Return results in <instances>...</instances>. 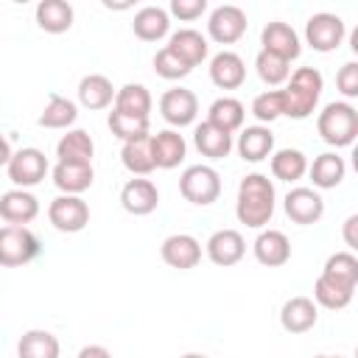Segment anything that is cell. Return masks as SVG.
<instances>
[{
	"instance_id": "cell-1",
	"label": "cell",
	"mask_w": 358,
	"mask_h": 358,
	"mask_svg": "<svg viewBox=\"0 0 358 358\" xmlns=\"http://www.w3.org/2000/svg\"><path fill=\"white\" fill-rule=\"evenodd\" d=\"M274 204H277V193H274V182L266 173H246L238 185V201H235V215L241 224L252 227V229H263L271 215H274Z\"/></svg>"
},
{
	"instance_id": "cell-2",
	"label": "cell",
	"mask_w": 358,
	"mask_h": 358,
	"mask_svg": "<svg viewBox=\"0 0 358 358\" xmlns=\"http://www.w3.org/2000/svg\"><path fill=\"white\" fill-rule=\"evenodd\" d=\"M324 90V78L316 67H299L291 73V81L282 87V98H285V117L294 120H305L316 112L319 98Z\"/></svg>"
},
{
	"instance_id": "cell-3",
	"label": "cell",
	"mask_w": 358,
	"mask_h": 358,
	"mask_svg": "<svg viewBox=\"0 0 358 358\" xmlns=\"http://www.w3.org/2000/svg\"><path fill=\"white\" fill-rule=\"evenodd\" d=\"M316 129H319L322 140L333 148L355 145L358 143V109L347 101H330L319 112Z\"/></svg>"
},
{
	"instance_id": "cell-4",
	"label": "cell",
	"mask_w": 358,
	"mask_h": 358,
	"mask_svg": "<svg viewBox=\"0 0 358 358\" xmlns=\"http://www.w3.org/2000/svg\"><path fill=\"white\" fill-rule=\"evenodd\" d=\"M179 193L185 201L207 207L221 196V176L213 165H190L179 176Z\"/></svg>"
},
{
	"instance_id": "cell-5",
	"label": "cell",
	"mask_w": 358,
	"mask_h": 358,
	"mask_svg": "<svg viewBox=\"0 0 358 358\" xmlns=\"http://www.w3.org/2000/svg\"><path fill=\"white\" fill-rule=\"evenodd\" d=\"M36 255H39V238L28 227L6 224L0 229V266L17 268L31 263Z\"/></svg>"
},
{
	"instance_id": "cell-6",
	"label": "cell",
	"mask_w": 358,
	"mask_h": 358,
	"mask_svg": "<svg viewBox=\"0 0 358 358\" xmlns=\"http://www.w3.org/2000/svg\"><path fill=\"white\" fill-rule=\"evenodd\" d=\"M347 36V28H344V20L338 14H330V11H319L313 17H308L305 22V42L316 50V53H330L336 50Z\"/></svg>"
},
{
	"instance_id": "cell-7",
	"label": "cell",
	"mask_w": 358,
	"mask_h": 358,
	"mask_svg": "<svg viewBox=\"0 0 358 358\" xmlns=\"http://www.w3.org/2000/svg\"><path fill=\"white\" fill-rule=\"evenodd\" d=\"M246 25H249L246 11L241 6H232V3H224V6L213 8L210 17H207V34L218 45H235L246 34Z\"/></svg>"
},
{
	"instance_id": "cell-8",
	"label": "cell",
	"mask_w": 358,
	"mask_h": 358,
	"mask_svg": "<svg viewBox=\"0 0 358 358\" xmlns=\"http://www.w3.org/2000/svg\"><path fill=\"white\" fill-rule=\"evenodd\" d=\"M48 218L59 232H81L90 224V204L81 196H56L48 204Z\"/></svg>"
},
{
	"instance_id": "cell-9",
	"label": "cell",
	"mask_w": 358,
	"mask_h": 358,
	"mask_svg": "<svg viewBox=\"0 0 358 358\" xmlns=\"http://www.w3.org/2000/svg\"><path fill=\"white\" fill-rule=\"evenodd\" d=\"M48 171H50L48 157H45L39 148H20V151L11 157V162L6 165L8 179H11L17 187H22V190L39 185V182L48 176Z\"/></svg>"
},
{
	"instance_id": "cell-10",
	"label": "cell",
	"mask_w": 358,
	"mask_h": 358,
	"mask_svg": "<svg viewBox=\"0 0 358 358\" xmlns=\"http://www.w3.org/2000/svg\"><path fill=\"white\" fill-rule=\"evenodd\" d=\"M159 115L165 117V123L182 129V126H190L199 115V98L193 90L187 87H171L162 92L159 98Z\"/></svg>"
},
{
	"instance_id": "cell-11",
	"label": "cell",
	"mask_w": 358,
	"mask_h": 358,
	"mask_svg": "<svg viewBox=\"0 0 358 358\" xmlns=\"http://www.w3.org/2000/svg\"><path fill=\"white\" fill-rule=\"evenodd\" d=\"M282 210L294 224L310 227L324 215V199L313 187H291L282 199Z\"/></svg>"
},
{
	"instance_id": "cell-12",
	"label": "cell",
	"mask_w": 358,
	"mask_h": 358,
	"mask_svg": "<svg viewBox=\"0 0 358 358\" xmlns=\"http://www.w3.org/2000/svg\"><path fill=\"white\" fill-rule=\"evenodd\" d=\"M260 45H263L260 50H268V53H274V56H280L285 62H294L302 53L299 34L282 20H274L260 31Z\"/></svg>"
},
{
	"instance_id": "cell-13",
	"label": "cell",
	"mask_w": 358,
	"mask_h": 358,
	"mask_svg": "<svg viewBox=\"0 0 358 358\" xmlns=\"http://www.w3.org/2000/svg\"><path fill=\"white\" fill-rule=\"evenodd\" d=\"M159 255H162V260L171 268L187 271V268H196L199 266V260H201V243L193 235H187V232H176V235H168L162 241Z\"/></svg>"
},
{
	"instance_id": "cell-14",
	"label": "cell",
	"mask_w": 358,
	"mask_h": 358,
	"mask_svg": "<svg viewBox=\"0 0 358 358\" xmlns=\"http://www.w3.org/2000/svg\"><path fill=\"white\" fill-rule=\"evenodd\" d=\"M204 252H207V257L215 263V266H235V263H241L243 260V255H246V241H243V235L238 232V229H218V232H213L210 238H207V243H204Z\"/></svg>"
},
{
	"instance_id": "cell-15",
	"label": "cell",
	"mask_w": 358,
	"mask_h": 358,
	"mask_svg": "<svg viewBox=\"0 0 358 358\" xmlns=\"http://www.w3.org/2000/svg\"><path fill=\"white\" fill-rule=\"evenodd\" d=\"M120 204L129 215H148L157 210L159 204V190L151 179L145 176H137V179H129L123 187H120Z\"/></svg>"
},
{
	"instance_id": "cell-16",
	"label": "cell",
	"mask_w": 358,
	"mask_h": 358,
	"mask_svg": "<svg viewBox=\"0 0 358 358\" xmlns=\"http://www.w3.org/2000/svg\"><path fill=\"white\" fill-rule=\"evenodd\" d=\"M36 215H39V201H36L34 193H28L22 187H14V190H6L0 196V218L6 224L28 227Z\"/></svg>"
},
{
	"instance_id": "cell-17",
	"label": "cell",
	"mask_w": 358,
	"mask_h": 358,
	"mask_svg": "<svg viewBox=\"0 0 358 358\" xmlns=\"http://www.w3.org/2000/svg\"><path fill=\"white\" fill-rule=\"evenodd\" d=\"M319 319V305L310 296H291L280 308V324L285 333H308Z\"/></svg>"
},
{
	"instance_id": "cell-18",
	"label": "cell",
	"mask_w": 358,
	"mask_h": 358,
	"mask_svg": "<svg viewBox=\"0 0 358 358\" xmlns=\"http://www.w3.org/2000/svg\"><path fill=\"white\" fill-rule=\"evenodd\" d=\"M252 249H255L257 263H263L268 268H280V266H285L291 260V241L280 229H260V235L255 238Z\"/></svg>"
},
{
	"instance_id": "cell-19",
	"label": "cell",
	"mask_w": 358,
	"mask_h": 358,
	"mask_svg": "<svg viewBox=\"0 0 358 358\" xmlns=\"http://www.w3.org/2000/svg\"><path fill=\"white\" fill-rule=\"evenodd\" d=\"M210 81L218 90H238L246 81V64L235 50H221L210 59Z\"/></svg>"
},
{
	"instance_id": "cell-20",
	"label": "cell",
	"mask_w": 358,
	"mask_h": 358,
	"mask_svg": "<svg viewBox=\"0 0 358 358\" xmlns=\"http://www.w3.org/2000/svg\"><path fill=\"white\" fill-rule=\"evenodd\" d=\"M235 148L243 162H263L274 154V134L268 126H246L241 129Z\"/></svg>"
},
{
	"instance_id": "cell-21",
	"label": "cell",
	"mask_w": 358,
	"mask_h": 358,
	"mask_svg": "<svg viewBox=\"0 0 358 358\" xmlns=\"http://www.w3.org/2000/svg\"><path fill=\"white\" fill-rule=\"evenodd\" d=\"M95 171L87 162H56L53 168V185L64 193V196H81L84 190L92 187Z\"/></svg>"
},
{
	"instance_id": "cell-22",
	"label": "cell",
	"mask_w": 358,
	"mask_h": 358,
	"mask_svg": "<svg viewBox=\"0 0 358 358\" xmlns=\"http://www.w3.org/2000/svg\"><path fill=\"white\" fill-rule=\"evenodd\" d=\"M131 31L143 42H159L171 31V14L159 6H143L131 20Z\"/></svg>"
},
{
	"instance_id": "cell-23",
	"label": "cell",
	"mask_w": 358,
	"mask_h": 358,
	"mask_svg": "<svg viewBox=\"0 0 358 358\" xmlns=\"http://www.w3.org/2000/svg\"><path fill=\"white\" fill-rule=\"evenodd\" d=\"M151 143H154V162L162 171L176 168L187 154V143L176 129H162V131L151 134Z\"/></svg>"
},
{
	"instance_id": "cell-24",
	"label": "cell",
	"mask_w": 358,
	"mask_h": 358,
	"mask_svg": "<svg viewBox=\"0 0 358 358\" xmlns=\"http://www.w3.org/2000/svg\"><path fill=\"white\" fill-rule=\"evenodd\" d=\"M120 162H123V168H126L129 173H134V176H148V173L157 168L151 134L126 140L123 148H120Z\"/></svg>"
},
{
	"instance_id": "cell-25",
	"label": "cell",
	"mask_w": 358,
	"mask_h": 358,
	"mask_svg": "<svg viewBox=\"0 0 358 358\" xmlns=\"http://www.w3.org/2000/svg\"><path fill=\"white\" fill-rule=\"evenodd\" d=\"M308 173H310V182L316 190H333L344 182L347 165H344V157H338L336 151H324L310 162Z\"/></svg>"
},
{
	"instance_id": "cell-26",
	"label": "cell",
	"mask_w": 358,
	"mask_h": 358,
	"mask_svg": "<svg viewBox=\"0 0 358 358\" xmlns=\"http://www.w3.org/2000/svg\"><path fill=\"white\" fill-rule=\"evenodd\" d=\"M115 98H117V90L101 73H90L78 81V103L84 109H106L109 103H115Z\"/></svg>"
},
{
	"instance_id": "cell-27",
	"label": "cell",
	"mask_w": 358,
	"mask_h": 358,
	"mask_svg": "<svg viewBox=\"0 0 358 358\" xmlns=\"http://www.w3.org/2000/svg\"><path fill=\"white\" fill-rule=\"evenodd\" d=\"M193 143H196L199 154H201V157H210V159H224V157H229V151H232V145H235V143H232V134L224 131V129H218V126H213L210 120H204V123L196 126Z\"/></svg>"
},
{
	"instance_id": "cell-28",
	"label": "cell",
	"mask_w": 358,
	"mask_h": 358,
	"mask_svg": "<svg viewBox=\"0 0 358 358\" xmlns=\"http://www.w3.org/2000/svg\"><path fill=\"white\" fill-rule=\"evenodd\" d=\"M168 48H171L176 56H182L190 67L201 64V62L207 59V53H210L207 36H201L196 28H179V31H173L171 39H168Z\"/></svg>"
},
{
	"instance_id": "cell-29",
	"label": "cell",
	"mask_w": 358,
	"mask_h": 358,
	"mask_svg": "<svg viewBox=\"0 0 358 358\" xmlns=\"http://www.w3.org/2000/svg\"><path fill=\"white\" fill-rule=\"evenodd\" d=\"M73 6L67 0H42L36 6V25L45 34H64L73 28Z\"/></svg>"
},
{
	"instance_id": "cell-30",
	"label": "cell",
	"mask_w": 358,
	"mask_h": 358,
	"mask_svg": "<svg viewBox=\"0 0 358 358\" xmlns=\"http://www.w3.org/2000/svg\"><path fill=\"white\" fill-rule=\"evenodd\" d=\"M92 154H95V143L84 129H70L56 143L59 162H87V165H92Z\"/></svg>"
},
{
	"instance_id": "cell-31",
	"label": "cell",
	"mask_w": 358,
	"mask_h": 358,
	"mask_svg": "<svg viewBox=\"0 0 358 358\" xmlns=\"http://www.w3.org/2000/svg\"><path fill=\"white\" fill-rule=\"evenodd\" d=\"M20 358H59L62 344L50 330H25L17 341Z\"/></svg>"
},
{
	"instance_id": "cell-32",
	"label": "cell",
	"mask_w": 358,
	"mask_h": 358,
	"mask_svg": "<svg viewBox=\"0 0 358 358\" xmlns=\"http://www.w3.org/2000/svg\"><path fill=\"white\" fill-rule=\"evenodd\" d=\"M76 120H78V106L70 98H64L59 92H50L48 103H45V109L39 115V126L42 129H67L70 131V126Z\"/></svg>"
},
{
	"instance_id": "cell-33",
	"label": "cell",
	"mask_w": 358,
	"mask_h": 358,
	"mask_svg": "<svg viewBox=\"0 0 358 358\" xmlns=\"http://www.w3.org/2000/svg\"><path fill=\"white\" fill-rule=\"evenodd\" d=\"M243 117H246L243 103H241L238 98H229V95L215 98V101L210 103V109H207V120H210L213 126L229 131V134L238 131V129L243 126Z\"/></svg>"
},
{
	"instance_id": "cell-34",
	"label": "cell",
	"mask_w": 358,
	"mask_h": 358,
	"mask_svg": "<svg viewBox=\"0 0 358 358\" xmlns=\"http://www.w3.org/2000/svg\"><path fill=\"white\" fill-rule=\"evenodd\" d=\"M154 101H151V92L145 84H123L117 90V98H115V106L117 112L123 115H131V117H148Z\"/></svg>"
},
{
	"instance_id": "cell-35",
	"label": "cell",
	"mask_w": 358,
	"mask_h": 358,
	"mask_svg": "<svg viewBox=\"0 0 358 358\" xmlns=\"http://www.w3.org/2000/svg\"><path fill=\"white\" fill-rule=\"evenodd\" d=\"M308 157L299 148H280L271 154V173L280 182H296L308 173Z\"/></svg>"
},
{
	"instance_id": "cell-36",
	"label": "cell",
	"mask_w": 358,
	"mask_h": 358,
	"mask_svg": "<svg viewBox=\"0 0 358 358\" xmlns=\"http://www.w3.org/2000/svg\"><path fill=\"white\" fill-rule=\"evenodd\" d=\"M352 294H355V288H347V285H341V282H336V280H330L324 274H319L316 282H313V302L327 308V310L347 308L352 302Z\"/></svg>"
},
{
	"instance_id": "cell-37",
	"label": "cell",
	"mask_w": 358,
	"mask_h": 358,
	"mask_svg": "<svg viewBox=\"0 0 358 358\" xmlns=\"http://www.w3.org/2000/svg\"><path fill=\"white\" fill-rule=\"evenodd\" d=\"M324 277L347 285V288H355L358 285V257L352 252H333L327 260H324V268H322Z\"/></svg>"
},
{
	"instance_id": "cell-38",
	"label": "cell",
	"mask_w": 358,
	"mask_h": 358,
	"mask_svg": "<svg viewBox=\"0 0 358 358\" xmlns=\"http://www.w3.org/2000/svg\"><path fill=\"white\" fill-rule=\"evenodd\" d=\"M255 70H257L260 81L268 84V87H280V84H285L291 78V62H285V59H280V56H274L268 50H260L257 53Z\"/></svg>"
},
{
	"instance_id": "cell-39",
	"label": "cell",
	"mask_w": 358,
	"mask_h": 358,
	"mask_svg": "<svg viewBox=\"0 0 358 358\" xmlns=\"http://www.w3.org/2000/svg\"><path fill=\"white\" fill-rule=\"evenodd\" d=\"M252 115H255L260 123H271V120L282 117V115H285L282 90H266V92L255 95V101H252Z\"/></svg>"
},
{
	"instance_id": "cell-40",
	"label": "cell",
	"mask_w": 358,
	"mask_h": 358,
	"mask_svg": "<svg viewBox=\"0 0 358 358\" xmlns=\"http://www.w3.org/2000/svg\"><path fill=\"white\" fill-rule=\"evenodd\" d=\"M109 131L115 137H120L123 143L126 140H134V137H145L148 134V117H131V115H123L117 109L109 112Z\"/></svg>"
},
{
	"instance_id": "cell-41",
	"label": "cell",
	"mask_w": 358,
	"mask_h": 358,
	"mask_svg": "<svg viewBox=\"0 0 358 358\" xmlns=\"http://www.w3.org/2000/svg\"><path fill=\"white\" fill-rule=\"evenodd\" d=\"M154 70H157V76H159V78L179 81V78L190 76V70H193V67L165 45V48H162V50H157V56H154Z\"/></svg>"
},
{
	"instance_id": "cell-42",
	"label": "cell",
	"mask_w": 358,
	"mask_h": 358,
	"mask_svg": "<svg viewBox=\"0 0 358 358\" xmlns=\"http://www.w3.org/2000/svg\"><path fill=\"white\" fill-rule=\"evenodd\" d=\"M336 87L344 98H358V59L344 62L336 73Z\"/></svg>"
},
{
	"instance_id": "cell-43",
	"label": "cell",
	"mask_w": 358,
	"mask_h": 358,
	"mask_svg": "<svg viewBox=\"0 0 358 358\" xmlns=\"http://www.w3.org/2000/svg\"><path fill=\"white\" fill-rule=\"evenodd\" d=\"M207 11V0H171L168 14L179 17L182 22H193Z\"/></svg>"
},
{
	"instance_id": "cell-44",
	"label": "cell",
	"mask_w": 358,
	"mask_h": 358,
	"mask_svg": "<svg viewBox=\"0 0 358 358\" xmlns=\"http://www.w3.org/2000/svg\"><path fill=\"white\" fill-rule=\"evenodd\" d=\"M341 238H344V243L350 246V252L355 255V252H358V213H352V215L341 224Z\"/></svg>"
},
{
	"instance_id": "cell-45",
	"label": "cell",
	"mask_w": 358,
	"mask_h": 358,
	"mask_svg": "<svg viewBox=\"0 0 358 358\" xmlns=\"http://www.w3.org/2000/svg\"><path fill=\"white\" fill-rule=\"evenodd\" d=\"M76 358H112V352L106 347H101V344H87V347L78 350Z\"/></svg>"
},
{
	"instance_id": "cell-46",
	"label": "cell",
	"mask_w": 358,
	"mask_h": 358,
	"mask_svg": "<svg viewBox=\"0 0 358 358\" xmlns=\"http://www.w3.org/2000/svg\"><path fill=\"white\" fill-rule=\"evenodd\" d=\"M350 48H352V53L358 56V25L350 31Z\"/></svg>"
},
{
	"instance_id": "cell-47",
	"label": "cell",
	"mask_w": 358,
	"mask_h": 358,
	"mask_svg": "<svg viewBox=\"0 0 358 358\" xmlns=\"http://www.w3.org/2000/svg\"><path fill=\"white\" fill-rule=\"evenodd\" d=\"M350 162H352V171L358 173V143L352 145V154H350Z\"/></svg>"
},
{
	"instance_id": "cell-48",
	"label": "cell",
	"mask_w": 358,
	"mask_h": 358,
	"mask_svg": "<svg viewBox=\"0 0 358 358\" xmlns=\"http://www.w3.org/2000/svg\"><path fill=\"white\" fill-rule=\"evenodd\" d=\"M179 358H207L204 352H185V355H179Z\"/></svg>"
},
{
	"instance_id": "cell-49",
	"label": "cell",
	"mask_w": 358,
	"mask_h": 358,
	"mask_svg": "<svg viewBox=\"0 0 358 358\" xmlns=\"http://www.w3.org/2000/svg\"><path fill=\"white\" fill-rule=\"evenodd\" d=\"M313 358H341V355H313Z\"/></svg>"
},
{
	"instance_id": "cell-50",
	"label": "cell",
	"mask_w": 358,
	"mask_h": 358,
	"mask_svg": "<svg viewBox=\"0 0 358 358\" xmlns=\"http://www.w3.org/2000/svg\"><path fill=\"white\" fill-rule=\"evenodd\" d=\"M355 358H358V347H355Z\"/></svg>"
}]
</instances>
